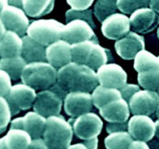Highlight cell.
Segmentation results:
<instances>
[{"label": "cell", "mask_w": 159, "mask_h": 149, "mask_svg": "<svg viewBox=\"0 0 159 149\" xmlns=\"http://www.w3.org/2000/svg\"><path fill=\"white\" fill-rule=\"evenodd\" d=\"M73 128L61 115L47 118L43 138L48 148L64 149L70 146L73 137Z\"/></svg>", "instance_id": "3"}, {"label": "cell", "mask_w": 159, "mask_h": 149, "mask_svg": "<svg viewBox=\"0 0 159 149\" xmlns=\"http://www.w3.org/2000/svg\"><path fill=\"white\" fill-rule=\"evenodd\" d=\"M155 113H156L157 117H158V119H159V104H158V107H157V110H156V112H155Z\"/></svg>", "instance_id": "48"}, {"label": "cell", "mask_w": 159, "mask_h": 149, "mask_svg": "<svg viewBox=\"0 0 159 149\" xmlns=\"http://www.w3.org/2000/svg\"><path fill=\"white\" fill-rule=\"evenodd\" d=\"M118 9L121 12L131 14L137 9L150 6L151 0H117Z\"/></svg>", "instance_id": "31"}, {"label": "cell", "mask_w": 159, "mask_h": 149, "mask_svg": "<svg viewBox=\"0 0 159 149\" xmlns=\"http://www.w3.org/2000/svg\"><path fill=\"white\" fill-rule=\"evenodd\" d=\"M155 136L159 140V119L155 122Z\"/></svg>", "instance_id": "46"}, {"label": "cell", "mask_w": 159, "mask_h": 149, "mask_svg": "<svg viewBox=\"0 0 159 149\" xmlns=\"http://www.w3.org/2000/svg\"><path fill=\"white\" fill-rule=\"evenodd\" d=\"M130 21L134 31L144 34L152 32L158 26L159 16L151 8H141L131 13Z\"/></svg>", "instance_id": "17"}, {"label": "cell", "mask_w": 159, "mask_h": 149, "mask_svg": "<svg viewBox=\"0 0 159 149\" xmlns=\"http://www.w3.org/2000/svg\"><path fill=\"white\" fill-rule=\"evenodd\" d=\"M117 0H97L94 6V14L99 22L102 23L108 16L115 13Z\"/></svg>", "instance_id": "30"}, {"label": "cell", "mask_w": 159, "mask_h": 149, "mask_svg": "<svg viewBox=\"0 0 159 149\" xmlns=\"http://www.w3.org/2000/svg\"><path fill=\"white\" fill-rule=\"evenodd\" d=\"M158 94H159V88H158Z\"/></svg>", "instance_id": "51"}, {"label": "cell", "mask_w": 159, "mask_h": 149, "mask_svg": "<svg viewBox=\"0 0 159 149\" xmlns=\"http://www.w3.org/2000/svg\"><path fill=\"white\" fill-rule=\"evenodd\" d=\"M6 32V26H5L4 23H3L2 20H1L0 18V40L2 38V37L4 36L5 33Z\"/></svg>", "instance_id": "43"}, {"label": "cell", "mask_w": 159, "mask_h": 149, "mask_svg": "<svg viewBox=\"0 0 159 149\" xmlns=\"http://www.w3.org/2000/svg\"><path fill=\"white\" fill-rule=\"evenodd\" d=\"M57 83L68 93L71 92L91 93L99 85V82L94 69L87 65L71 61L59 68Z\"/></svg>", "instance_id": "1"}, {"label": "cell", "mask_w": 159, "mask_h": 149, "mask_svg": "<svg viewBox=\"0 0 159 149\" xmlns=\"http://www.w3.org/2000/svg\"><path fill=\"white\" fill-rule=\"evenodd\" d=\"M71 55L73 62L87 65L94 70L113 60L110 50L102 47L99 40H95L71 44Z\"/></svg>", "instance_id": "2"}, {"label": "cell", "mask_w": 159, "mask_h": 149, "mask_svg": "<svg viewBox=\"0 0 159 149\" xmlns=\"http://www.w3.org/2000/svg\"><path fill=\"white\" fill-rule=\"evenodd\" d=\"M46 117L37 112H29L24 116L12 120L10 128L23 129L30 133L32 139L43 137L46 125Z\"/></svg>", "instance_id": "16"}, {"label": "cell", "mask_w": 159, "mask_h": 149, "mask_svg": "<svg viewBox=\"0 0 159 149\" xmlns=\"http://www.w3.org/2000/svg\"><path fill=\"white\" fill-rule=\"evenodd\" d=\"M144 37L135 32H129L124 37L116 40L115 49L123 59L132 60L140 51L144 49Z\"/></svg>", "instance_id": "18"}, {"label": "cell", "mask_w": 159, "mask_h": 149, "mask_svg": "<svg viewBox=\"0 0 159 149\" xmlns=\"http://www.w3.org/2000/svg\"><path fill=\"white\" fill-rule=\"evenodd\" d=\"M3 133V132L2 131V130H0V134H1V133Z\"/></svg>", "instance_id": "50"}, {"label": "cell", "mask_w": 159, "mask_h": 149, "mask_svg": "<svg viewBox=\"0 0 159 149\" xmlns=\"http://www.w3.org/2000/svg\"><path fill=\"white\" fill-rule=\"evenodd\" d=\"M0 148H6V142H5L4 138L0 139Z\"/></svg>", "instance_id": "47"}, {"label": "cell", "mask_w": 159, "mask_h": 149, "mask_svg": "<svg viewBox=\"0 0 159 149\" xmlns=\"http://www.w3.org/2000/svg\"><path fill=\"white\" fill-rule=\"evenodd\" d=\"M130 18L122 13L112 14L102 23V33L107 38L119 40L124 37L130 29Z\"/></svg>", "instance_id": "15"}, {"label": "cell", "mask_w": 159, "mask_h": 149, "mask_svg": "<svg viewBox=\"0 0 159 149\" xmlns=\"http://www.w3.org/2000/svg\"><path fill=\"white\" fill-rule=\"evenodd\" d=\"M138 80L144 89L158 91L159 88V68L139 72Z\"/></svg>", "instance_id": "29"}, {"label": "cell", "mask_w": 159, "mask_h": 149, "mask_svg": "<svg viewBox=\"0 0 159 149\" xmlns=\"http://www.w3.org/2000/svg\"><path fill=\"white\" fill-rule=\"evenodd\" d=\"M11 77L6 71L0 69V96H5L9 93L12 84Z\"/></svg>", "instance_id": "34"}, {"label": "cell", "mask_w": 159, "mask_h": 149, "mask_svg": "<svg viewBox=\"0 0 159 149\" xmlns=\"http://www.w3.org/2000/svg\"><path fill=\"white\" fill-rule=\"evenodd\" d=\"M26 61L21 55L13 57H2L0 59V69L6 71L12 80L21 79L22 73L26 65Z\"/></svg>", "instance_id": "26"}, {"label": "cell", "mask_w": 159, "mask_h": 149, "mask_svg": "<svg viewBox=\"0 0 159 149\" xmlns=\"http://www.w3.org/2000/svg\"><path fill=\"white\" fill-rule=\"evenodd\" d=\"M23 39L19 34L11 30H6L0 40V57H13L21 55Z\"/></svg>", "instance_id": "22"}, {"label": "cell", "mask_w": 159, "mask_h": 149, "mask_svg": "<svg viewBox=\"0 0 159 149\" xmlns=\"http://www.w3.org/2000/svg\"><path fill=\"white\" fill-rule=\"evenodd\" d=\"M68 147L69 148H87L84 143H79V144H74V145H70Z\"/></svg>", "instance_id": "44"}, {"label": "cell", "mask_w": 159, "mask_h": 149, "mask_svg": "<svg viewBox=\"0 0 159 149\" xmlns=\"http://www.w3.org/2000/svg\"></svg>", "instance_id": "52"}, {"label": "cell", "mask_w": 159, "mask_h": 149, "mask_svg": "<svg viewBox=\"0 0 159 149\" xmlns=\"http://www.w3.org/2000/svg\"><path fill=\"white\" fill-rule=\"evenodd\" d=\"M94 0H67L68 4L72 9L77 10H85L92 6Z\"/></svg>", "instance_id": "36"}, {"label": "cell", "mask_w": 159, "mask_h": 149, "mask_svg": "<svg viewBox=\"0 0 159 149\" xmlns=\"http://www.w3.org/2000/svg\"><path fill=\"white\" fill-rule=\"evenodd\" d=\"M157 35H158V39H159V28L158 29V32H157Z\"/></svg>", "instance_id": "49"}, {"label": "cell", "mask_w": 159, "mask_h": 149, "mask_svg": "<svg viewBox=\"0 0 159 149\" xmlns=\"http://www.w3.org/2000/svg\"><path fill=\"white\" fill-rule=\"evenodd\" d=\"M55 0H23V10L26 15L40 18L53 10Z\"/></svg>", "instance_id": "24"}, {"label": "cell", "mask_w": 159, "mask_h": 149, "mask_svg": "<svg viewBox=\"0 0 159 149\" xmlns=\"http://www.w3.org/2000/svg\"><path fill=\"white\" fill-rule=\"evenodd\" d=\"M98 142H99V141H98V138H92V139H89V140H85V142H83V143L85 144V146L87 147V148L93 149V148H97Z\"/></svg>", "instance_id": "40"}, {"label": "cell", "mask_w": 159, "mask_h": 149, "mask_svg": "<svg viewBox=\"0 0 159 149\" xmlns=\"http://www.w3.org/2000/svg\"><path fill=\"white\" fill-rule=\"evenodd\" d=\"M127 130L135 140L149 141L155 135V122L147 115H134L127 122Z\"/></svg>", "instance_id": "14"}, {"label": "cell", "mask_w": 159, "mask_h": 149, "mask_svg": "<svg viewBox=\"0 0 159 149\" xmlns=\"http://www.w3.org/2000/svg\"><path fill=\"white\" fill-rule=\"evenodd\" d=\"M133 141V138L129 132L117 131L110 133L104 141L105 146L108 149L129 148Z\"/></svg>", "instance_id": "28"}, {"label": "cell", "mask_w": 159, "mask_h": 149, "mask_svg": "<svg viewBox=\"0 0 159 149\" xmlns=\"http://www.w3.org/2000/svg\"><path fill=\"white\" fill-rule=\"evenodd\" d=\"M139 90H141L139 85H134V84H126L124 87H122L120 89V91L121 96H122L123 99L129 102L132 96Z\"/></svg>", "instance_id": "35"}, {"label": "cell", "mask_w": 159, "mask_h": 149, "mask_svg": "<svg viewBox=\"0 0 159 149\" xmlns=\"http://www.w3.org/2000/svg\"><path fill=\"white\" fill-rule=\"evenodd\" d=\"M158 57H159V56H158Z\"/></svg>", "instance_id": "53"}, {"label": "cell", "mask_w": 159, "mask_h": 149, "mask_svg": "<svg viewBox=\"0 0 159 149\" xmlns=\"http://www.w3.org/2000/svg\"><path fill=\"white\" fill-rule=\"evenodd\" d=\"M63 99L57 93L49 88L37 93L34 103V110L48 118L60 114Z\"/></svg>", "instance_id": "10"}, {"label": "cell", "mask_w": 159, "mask_h": 149, "mask_svg": "<svg viewBox=\"0 0 159 149\" xmlns=\"http://www.w3.org/2000/svg\"><path fill=\"white\" fill-rule=\"evenodd\" d=\"M134 68L138 73L152 68H159V57L146 50H141L134 57Z\"/></svg>", "instance_id": "27"}, {"label": "cell", "mask_w": 159, "mask_h": 149, "mask_svg": "<svg viewBox=\"0 0 159 149\" xmlns=\"http://www.w3.org/2000/svg\"><path fill=\"white\" fill-rule=\"evenodd\" d=\"M130 112L134 115H150L156 112L159 104V94L152 90H139L129 101Z\"/></svg>", "instance_id": "9"}, {"label": "cell", "mask_w": 159, "mask_h": 149, "mask_svg": "<svg viewBox=\"0 0 159 149\" xmlns=\"http://www.w3.org/2000/svg\"><path fill=\"white\" fill-rule=\"evenodd\" d=\"M150 7L154 11L159 13V0H151Z\"/></svg>", "instance_id": "42"}, {"label": "cell", "mask_w": 159, "mask_h": 149, "mask_svg": "<svg viewBox=\"0 0 159 149\" xmlns=\"http://www.w3.org/2000/svg\"><path fill=\"white\" fill-rule=\"evenodd\" d=\"M127 130V123H110L107 126V131L109 133L117 131H125Z\"/></svg>", "instance_id": "37"}, {"label": "cell", "mask_w": 159, "mask_h": 149, "mask_svg": "<svg viewBox=\"0 0 159 149\" xmlns=\"http://www.w3.org/2000/svg\"><path fill=\"white\" fill-rule=\"evenodd\" d=\"M57 71L48 61L26 64L21 75L23 83L35 90L49 89L57 82Z\"/></svg>", "instance_id": "4"}, {"label": "cell", "mask_w": 159, "mask_h": 149, "mask_svg": "<svg viewBox=\"0 0 159 149\" xmlns=\"http://www.w3.org/2000/svg\"><path fill=\"white\" fill-rule=\"evenodd\" d=\"M6 6H8L7 0H0V12H2V10Z\"/></svg>", "instance_id": "45"}, {"label": "cell", "mask_w": 159, "mask_h": 149, "mask_svg": "<svg viewBox=\"0 0 159 149\" xmlns=\"http://www.w3.org/2000/svg\"><path fill=\"white\" fill-rule=\"evenodd\" d=\"M61 39L71 44L89 40H98L94 29L89 23L82 20H73L64 25Z\"/></svg>", "instance_id": "8"}, {"label": "cell", "mask_w": 159, "mask_h": 149, "mask_svg": "<svg viewBox=\"0 0 159 149\" xmlns=\"http://www.w3.org/2000/svg\"><path fill=\"white\" fill-rule=\"evenodd\" d=\"M0 18L2 20L6 30L16 33L23 37L30 25L29 19L23 9L12 6H6L0 12Z\"/></svg>", "instance_id": "11"}, {"label": "cell", "mask_w": 159, "mask_h": 149, "mask_svg": "<svg viewBox=\"0 0 159 149\" xmlns=\"http://www.w3.org/2000/svg\"><path fill=\"white\" fill-rule=\"evenodd\" d=\"M46 57L48 63L54 68H61L72 61L71 44L60 39L47 46Z\"/></svg>", "instance_id": "19"}, {"label": "cell", "mask_w": 159, "mask_h": 149, "mask_svg": "<svg viewBox=\"0 0 159 149\" xmlns=\"http://www.w3.org/2000/svg\"><path fill=\"white\" fill-rule=\"evenodd\" d=\"M36 90L26 84L12 85L9 93L5 96L9 103L12 116L18 114L21 110H29L35 102Z\"/></svg>", "instance_id": "6"}, {"label": "cell", "mask_w": 159, "mask_h": 149, "mask_svg": "<svg viewBox=\"0 0 159 149\" xmlns=\"http://www.w3.org/2000/svg\"><path fill=\"white\" fill-rule=\"evenodd\" d=\"M64 25L55 20H37L28 26L26 33L38 43L48 46L61 39Z\"/></svg>", "instance_id": "5"}, {"label": "cell", "mask_w": 159, "mask_h": 149, "mask_svg": "<svg viewBox=\"0 0 159 149\" xmlns=\"http://www.w3.org/2000/svg\"><path fill=\"white\" fill-rule=\"evenodd\" d=\"M65 111L71 117L89 113L93 109L92 95L87 92H71L65 98Z\"/></svg>", "instance_id": "12"}, {"label": "cell", "mask_w": 159, "mask_h": 149, "mask_svg": "<svg viewBox=\"0 0 159 149\" xmlns=\"http://www.w3.org/2000/svg\"><path fill=\"white\" fill-rule=\"evenodd\" d=\"M96 73L99 84L102 86L120 89L127 84V73L116 64H105L98 68Z\"/></svg>", "instance_id": "13"}, {"label": "cell", "mask_w": 159, "mask_h": 149, "mask_svg": "<svg viewBox=\"0 0 159 149\" xmlns=\"http://www.w3.org/2000/svg\"><path fill=\"white\" fill-rule=\"evenodd\" d=\"M7 1L8 5H9V6H16V7H18L23 9V0H7Z\"/></svg>", "instance_id": "41"}, {"label": "cell", "mask_w": 159, "mask_h": 149, "mask_svg": "<svg viewBox=\"0 0 159 149\" xmlns=\"http://www.w3.org/2000/svg\"><path fill=\"white\" fill-rule=\"evenodd\" d=\"M99 110L101 116L110 123H125L130 117L129 103L123 98L111 101Z\"/></svg>", "instance_id": "20"}, {"label": "cell", "mask_w": 159, "mask_h": 149, "mask_svg": "<svg viewBox=\"0 0 159 149\" xmlns=\"http://www.w3.org/2000/svg\"><path fill=\"white\" fill-rule=\"evenodd\" d=\"M3 138L6 148L9 149L29 148L32 141V138L28 132L19 128H10L7 134Z\"/></svg>", "instance_id": "23"}, {"label": "cell", "mask_w": 159, "mask_h": 149, "mask_svg": "<svg viewBox=\"0 0 159 149\" xmlns=\"http://www.w3.org/2000/svg\"><path fill=\"white\" fill-rule=\"evenodd\" d=\"M29 148H48V146H47L43 138H39L32 139Z\"/></svg>", "instance_id": "38"}, {"label": "cell", "mask_w": 159, "mask_h": 149, "mask_svg": "<svg viewBox=\"0 0 159 149\" xmlns=\"http://www.w3.org/2000/svg\"><path fill=\"white\" fill-rule=\"evenodd\" d=\"M130 149H148L149 146L146 144V141H140V140H135V141H132V143L130 144Z\"/></svg>", "instance_id": "39"}, {"label": "cell", "mask_w": 159, "mask_h": 149, "mask_svg": "<svg viewBox=\"0 0 159 149\" xmlns=\"http://www.w3.org/2000/svg\"><path fill=\"white\" fill-rule=\"evenodd\" d=\"M93 11L90 9H85V10H77V9H71L68 10L65 14L66 17V22L71 21L73 20H82L86 21L90 24V26L95 29L96 24L94 23V20L93 19Z\"/></svg>", "instance_id": "32"}, {"label": "cell", "mask_w": 159, "mask_h": 149, "mask_svg": "<svg viewBox=\"0 0 159 149\" xmlns=\"http://www.w3.org/2000/svg\"><path fill=\"white\" fill-rule=\"evenodd\" d=\"M68 122L71 124L75 134L82 140H89L97 138L102 129V121L94 113H87L72 117Z\"/></svg>", "instance_id": "7"}, {"label": "cell", "mask_w": 159, "mask_h": 149, "mask_svg": "<svg viewBox=\"0 0 159 149\" xmlns=\"http://www.w3.org/2000/svg\"><path fill=\"white\" fill-rule=\"evenodd\" d=\"M93 105L98 109H100L106 104L109 103L111 101L122 98L120 89L113 88L97 85L92 94Z\"/></svg>", "instance_id": "25"}, {"label": "cell", "mask_w": 159, "mask_h": 149, "mask_svg": "<svg viewBox=\"0 0 159 149\" xmlns=\"http://www.w3.org/2000/svg\"><path fill=\"white\" fill-rule=\"evenodd\" d=\"M11 116L12 113L7 100L3 96H0V130L3 133L10 122Z\"/></svg>", "instance_id": "33"}, {"label": "cell", "mask_w": 159, "mask_h": 149, "mask_svg": "<svg viewBox=\"0 0 159 149\" xmlns=\"http://www.w3.org/2000/svg\"><path fill=\"white\" fill-rule=\"evenodd\" d=\"M22 39L23 49L21 56L25 59L26 63L48 61L46 57V46L38 43L28 35H24L22 37Z\"/></svg>", "instance_id": "21"}]
</instances>
